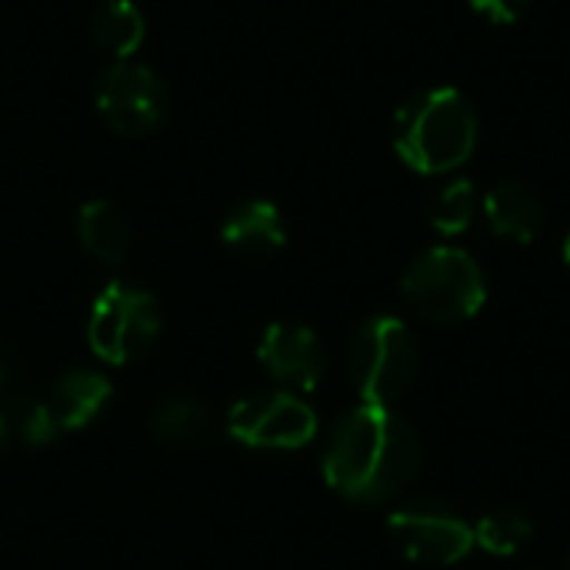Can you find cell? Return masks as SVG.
<instances>
[{
  "label": "cell",
  "mask_w": 570,
  "mask_h": 570,
  "mask_svg": "<svg viewBox=\"0 0 570 570\" xmlns=\"http://www.w3.org/2000/svg\"><path fill=\"white\" fill-rule=\"evenodd\" d=\"M421 468L414 428L391 407L361 404L327 434L321 471L331 491L354 504H387L407 491Z\"/></svg>",
  "instance_id": "obj_1"
},
{
  "label": "cell",
  "mask_w": 570,
  "mask_h": 570,
  "mask_svg": "<svg viewBox=\"0 0 570 570\" xmlns=\"http://www.w3.org/2000/svg\"><path fill=\"white\" fill-rule=\"evenodd\" d=\"M478 147V114L458 87H431L394 114V150L424 177L454 174Z\"/></svg>",
  "instance_id": "obj_2"
},
{
  "label": "cell",
  "mask_w": 570,
  "mask_h": 570,
  "mask_svg": "<svg viewBox=\"0 0 570 570\" xmlns=\"http://www.w3.org/2000/svg\"><path fill=\"white\" fill-rule=\"evenodd\" d=\"M401 297L431 324H464L488 304V281L468 250L438 244L407 264L401 277Z\"/></svg>",
  "instance_id": "obj_3"
},
{
  "label": "cell",
  "mask_w": 570,
  "mask_h": 570,
  "mask_svg": "<svg viewBox=\"0 0 570 570\" xmlns=\"http://www.w3.org/2000/svg\"><path fill=\"white\" fill-rule=\"evenodd\" d=\"M417 344L411 327L394 314L367 317L347 351V374L364 404L391 407L414 381Z\"/></svg>",
  "instance_id": "obj_4"
},
{
  "label": "cell",
  "mask_w": 570,
  "mask_h": 570,
  "mask_svg": "<svg viewBox=\"0 0 570 570\" xmlns=\"http://www.w3.org/2000/svg\"><path fill=\"white\" fill-rule=\"evenodd\" d=\"M160 331H164V314L157 297L127 281H110L97 294L87 321L90 351L117 367L144 357L157 344Z\"/></svg>",
  "instance_id": "obj_5"
},
{
  "label": "cell",
  "mask_w": 570,
  "mask_h": 570,
  "mask_svg": "<svg viewBox=\"0 0 570 570\" xmlns=\"http://www.w3.org/2000/svg\"><path fill=\"white\" fill-rule=\"evenodd\" d=\"M227 434L257 451H297L317 438V414L314 407L294 391H257L230 404Z\"/></svg>",
  "instance_id": "obj_6"
},
{
  "label": "cell",
  "mask_w": 570,
  "mask_h": 570,
  "mask_svg": "<svg viewBox=\"0 0 570 570\" xmlns=\"http://www.w3.org/2000/svg\"><path fill=\"white\" fill-rule=\"evenodd\" d=\"M394 548L417 564H458L474 551V528L444 501L417 498L387 518Z\"/></svg>",
  "instance_id": "obj_7"
},
{
  "label": "cell",
  "mask_w": 570,
  "mask_h": 570,
  "mask_svg": "<svg viewBox=\"0 0 570 570\" xmlns=\"http://www.w3.org/2000/svg\"><path fill=\"white\" fill-rule=\"evenodd\" d=\"M97 110L120 137H147L170 114L167 83L137 60H117L97 80Z\"/></svg>",
  "instance_id": "obj_8"
},
{
  "label": "cell",
  "mask_w": 570,
  "mask_h": 570,
  "mask_svg": "<svg viewBox=\"0 0 570 570\" xmlns=\"http://www.w3.org/2000/svg\"><path fill=\"white\" fill-rule=\"evenodd\" d=\"M257 361L284 391H294V394L314 391L327 364L317 334L294 321H277L261 334Z\"/></svg>",
  "instance_id": "obj_9"
},
{
  "label": "cell",
  "mask_w": 570,
  "mask_h": 570,
  "mask_svg": "<svg viewBox=\"0 0 570 570\" xmlns=\"http://www.w3.org/2000/svg\"><path fill=\"white\" fill-rule=\"evenodd\" d=\"M481 214L488 227L511 244H531L544 227L541 197L521 180H501L481 197Z\"/></svg>",
  "instance_id": "obj_10"
},
{
  "label": "cell",
  "mask_w": 570,
  "mask_h": 570,
  "mask_svg": "<svg viewBox=\"0 0 570 570\" xmlns=\"http://www.w3.org/2000/svg\"><path fill=\"white\" fill-rule=\"evenodd\" d=\"M220 240L240 257L264 261L287 244V227L271 200H244L224 217Z\"/></svg>",
  "instance_id": "obj_11"
},
{
  "label": "cell",
  "mask_w": 570,
  "mask_h": 570,
  "mask_svg": "<svg viewBox=\"0 0 570 570\" xmlns=\"http://www.w3.org/2000/svg\"><path fill=\"white\" fill-rule=\"evenodd\" d=\"M107 401H110V381L100 371H94V367H70V371H63L53 381L50 394H47L50 414H53L60 431L87 428L104 411Z\"/></svg>",
  "instance_id": "obj_12"
},
{
  "label": "cell",
  "mask_w": 570,
  "mask_h": 570,
  "mask_svg": "<svg viewBox=\"0 0 570 570\" xmlns=\"http://www.w3.org/2000/svg\"><path fill=\"white\" fill-rule=\"evenodd\" d=\"M77 237L100 264H120L130 254V224L110 200H87L77 210Z\"/></svg>",
  "instance_id": "obj_13"
},
{
  "label": "cell",
  "mask_w": 570,
  "mask_h": 570,
  "mask_svg": "<svg viewBox=\"0 0 570 570\" xmlns=\"http://www.w3.org/2000/svg\"><path fill=\"white\" fill-rule=\"evenodd\" d=\"M147 37L144 13L134 0H104L90 17V40L114 60H134Z\"/></svg>",
  "instance_id": "obj_14"
},
{
  "label": "cell",
  "mask_w": 570,
  "mask_h": 570,
  "mask_svg": "<svg viewBox=\"0 0 570 570\" xmlns=\"http://www.w3.org/2000/svg\"><path fill=\"white\" fill-rule=\"evenodd\" d=\"M478 210H481V197H478V187L468 177H454V180L441 184L428 197V224L441 237L464 234L474 224Z\"/></svg>",
  "instance_id": "obj_15"
},
{
  "label": "cell",
  "mask_w": 570,
  "mask_h": 570,
  "mask_svg": "<svg viewBox=\"0 0 570 570\" xmlns=\"http://www.w3.org/2000/svg\"><path fill=\"white\" fill-rule=\"evenodd\" d=\"M150 428L164 444H197L210 431V411L194 397H167L154 407Z\"/></svg>",
  "instance_id": "obj_16"
},
{
  "label": "cell",
  "mask_w": 570,
  "mask_h": 570,
  "mask_svg": "<svg viewBox=\"0 0 570 570\" xmlns=\"http://www.w3.org/2000/svg\"><path fill=\"white\" fill-rule=\"evenodd\" d=\"M531 538H534V521L511 508L491 511L474 524V548L494 558H514L531 544Z\"/></svg>",
  "instance_id": "obj_17"
},
{
  "label": "cell",
  "mask_w": 570,
  "mask_h": 570,
  "mask_svg": "<svg viewBox=\"0 0 570 570\" xmlns=\"http://www.w3.org/2000/svg\"><path fill=\"white\" fill-rule=\"evenodd\" d=\"M0 411L7 417V431L17 434L30 448H43L60 434V428L50 414V404L33 394H10L0 404Z\"/></svg>",
  "instance_id": "obj_18"
},
{
  "label": "cell",
  "mask_w": 570,
  "mask_h": 570,
  "mask_svg": "<svg viewBox=\"0 0 570 570\" xmlns=\"http://www.w3.org/2000/svg\"><path fill=\"white\" fill-rule=\"evenodd\" d=\"M474 13H481L491 23H514L531 0H468Z\"/></svg>",
  "instance_id": "obj_19"
},
{
  "label": "cell",
  "mask_w": 570,
  "mask_h": 570,
  "mask_svg": "<svg viewBox=\"0 0 570 570\" xmlns=\"http://www.w3.org/2000/svg\"><path fill=\"white\" fill-rule=\"evenodd\" d=\"M7 434H10V431H7V417H3V411H0V448H3V441H7Z\"/></svg>",
  "instance_id": "obj_20"
},
{
  "label": "cell",
  "mask_w": 570,
  "mask_h": 570,
  "mask_svg": "<svg viewBox=\"0 0 570 570\" xmlns=\"http://www.w3.org/2000/svg\"><path fill=\"white\" fill-rule=\"evenodd\" d=\"M561 257H564V264L570 267V230H568V237H564V247H561Z\"/></svg>",
  "instance_id": "obj_21"
},
{
  "label": "cell",
  "mask_w": 570,
  "mask_h": 570,
  "mask_svg": "<svg viewBox=\"0 0 570 570\" xmlns=\"http://www.w3.org/2000/svg\"><path fill=\"white\" fill-rule=\"evenodd\" d=\"M0 384H3V364H0Z\"/></svg>",
  "instance_id": "obj_22"
},
{
  "label": "cell",
  "mask_w": 570,
  "mask_h": 570,
  "mask_svg": "<svg viewBox=\"0 0 570 570\" xmlns=\"http://www.w3.org/2000/svg\"><path fill=\"white\" fill-rule=\"evenodd\" d=\"M568 570H570V554H568Z\"/></svg>",
  "instance_id": "obj_23"
}]
</instances>
